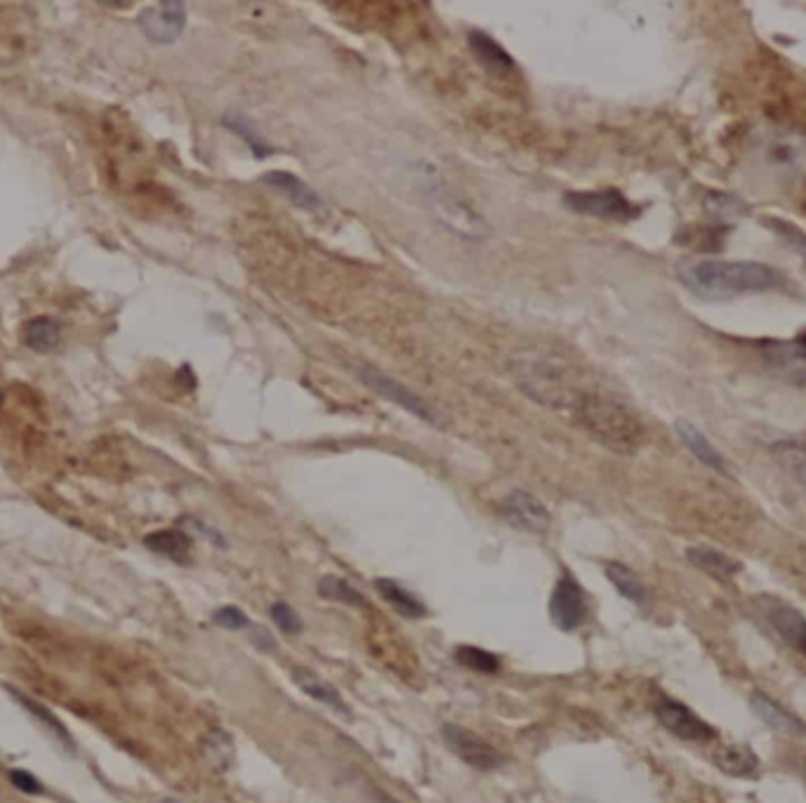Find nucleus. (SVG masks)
Returning <instances> with one entry per match:
<instances>
[{"label": "nucleus", "mask_w": 806, "mask_h": 803, "mask_svg": "<svg viewBox=\"0 0 806 803\" xmlns=\"http://www.w3.org/2000/svg\"><path fill=\"white\" fill-rule=\"evenodd\" d=\"M677 281L693 295L722 300L743 292L774 290L783 283L776 269L759 262L729 260H684L677 264Z\"/></svg>", "instance_id": "obj_1"}, {"label": "nucleus", "mask_w": 806, "mask_h": 803, "mask_svg": "<svg viewBox=\"0 0 806 803\" xmlns=\"http://www.w3.org/2000/svg\"><path fill=\"white\" fill-rule=\"evenodd\" d=\"M571 413L594 441L609 450L627 455L642 446L644 424L630 408L609 396L583 391Z\"/></svg>", "instance_id": "obj_2"}, {"label": "nucleus", "mask_w": 806, "mask_h": 803, "mask_svg": "<svg viewBox=\"0 0 806 803\" xmlns=\"http://www.w3.org/2000/svg\"><path fill=\"white\" fill-rule=\"evenodd\" d=\"M510 373L517 387L540 406L552 410H573L583 389L571 382V377L552 358L519 356L510 363Z\"/></svg>", "instance_id": "obj_3"}, {"label": "nucleus", "mask_w": 806, "mask_h": 803, "mask_svg": "<svg viewBox=\"0 0 806 803\" xmlns=\"http://www.w3.org/2000/svg\"><path fill=\"white\" fill-rule=\"evenodd\" d=\"M427 203L429 208H432L434 217L439 219L448 231L465 238V241H486V238L493 234V227L488 224V219L481 215V212L474 210L469 203L460 201L458 196H453L451 191L439 187L427 191Z\"/></svg>", "instance_id": "obj_4"}, {"label": "nucleus", "mask_w": 806, "mask_h": 803, "mask_svg": "<svg viewBox=\"0 0 806 803\" xmlns=\"http://www.w3.org/2000/svg\"><path fill=\"white\" fill-rule=\"evenodd\" d=\"M759 161L774 177L785 182L806 177V135L795 130H778L759 144Z\"/></svg>", "instance_id": "obj_5"}, {"label": "nucleus", "mask_w": 806, "mask_h": 803, "mask_svg": "<svg viewBox=\"0 0 806 803\" xmlns=\"http://www.w3.org/2000/svg\"><path fill=\"white\" fill-rule=\"evenodd\" d=\"M564 205L578 215L609 219V222H630L639 215L637 205H632L616 189L568 191L564 194Z\"/></svg>", "instance_id": "obj_6"}, {"label": "nucleus", "mask_w": 806, "mask_h": 803, "mask_svg": "<svg viewBox=\"0 0 806 803\" xmlns=\"http://www.w3.org/2000/svg\"><path fill=\"white\" fill-rule=\"evenodd\" d=\"M764 368L792 387H806V333L792 340L766 342L762 347Z\"/></svg>", "instance_id": "obj_7"}, {"label": "nucleus", "mask_w": 806, "mask_h": 803, "mask_svg": "<svg viewBox=\"0 0 806 803\" xmlns=\"http://www.w3.org/2000/svg\"><path fill=\"white\" fill-rule=\"evenodd\" d=\"M441 735H444L446 747L451 752L467 763V766L477 768V771H495V768L502 766V754L495 749L491 742H486L484 738H479L472 730L453 726V723H446L441 728Z\"/></svg>", "instance_id": "obj_8"}, {"label": "nucleus", "mask_w": 806, "mask_h": 803, "mask_svg": "<svg viewBox=\"0 0 806 803\" xmlns=\"http://www.w3.org/2000/svg\"><path fill=\"white\" fill-rule=\"evenodd\" d=\"M356 377H359L368 389H373L375 394L396 403V406L408 410V413L420 417V420H425L429 424H439V417H436L434 410L429 408L418 394H413L411 389L403 387L401 382H396L394 377L380 373V370L375 368H356Z\"/></svg>", "instance_id": "obj_9"}, {"label": "nucleus", "mask_w": 806, "mask_h": 803, "mask_svg": "<svg viewBox=\"0 0 806 803\" xmlns=\"http://www.w3.org/2000/svg\"><path fill=\"white\" fill-rule=\"evenodd\" d=\"M137 26H140L151 43H175L182 36L184 26H187V8H184V3H177V0L156 3L140 12Z\"/></svg>", "instance_id": "obj_10"}, {"label": "nucleus", "mask_w": 806, "mask_h": 803, "mask_svg": "<svg viewBox=\"0 0 806 803\" xmlns=\"http://www.w3.org/2000/svg\"><path fill=\"white\" fill-rule=\"evenodd\" d=\"M502 519L510 523L512 528L524 530L531 535H545L550 530L552 516L550 511L538 497L528 493V490H512L500 504Z\"/></svg>", "instance_id": "obj_11"}, {"label": "nucleus", "mask_w": 806, "mask_h": 803, "mask_svg": "<svg viewBox=\"0 0 806 803\" xmlns=\"http://www.w3.org/2000/svg\"><path fill=\"white\" fill-rule=\"evenodd\" d=\"M550 617L561 632H573L585 622L587 601L583 587L571 575H561L550 599Z\"/></svg>", "instance_id": "obj_12"}, {"label": "nucleus", "mask_w": 806, "mask_h": 803, "mask_svg": "<svg viewBox=\"0 0 806 803\" xmlns=\"http://www.w3.org/2000/svg\"><path fill=\"white\" fill-rule=\"evenodd\" d=\"M656 716L663 723V728L686 742H708L717 735L710 723H705L698 714H693L689 707L677 700H660L656 705Z\"/></svg>", "instance_id": "obj_13"}, {"label": "nucleus", "mask_w": 806, "mask_h": 803, "mask_svg": "<svg viewBox=\"0 0 806 803\" xmlns=\"http://www.w3.org/2000/svg\"><path fill=\"white\" fill-rule=\"evenodd\" d=\"M762 610L776 634L788 643L790 648L806 655V617L797 608L781 603L776 599H762Z\"/></svg>", "instance_id": "obj_14"}, {"label": "nucleus", "mask_w": 806, "mask_h": 803, "mask_svg": "<svg viewBox=\"0 0 806 803\" xmlns=\"http://www.w3.org/2000/svg\"><path fill=\"white\" fill-rule=\"evenodd\" d=\"M269 187L279 189L281 194H286L290 201H293L297 208L309 212V215H323L326 212V203L323 198L316 194V191L309 187L307 182H302L300 177L293 175V172L286 170H272L262 177Z\"/></svg>", "instance_id": "obj_15"}, {"label": "nucleus", "mask_w": 806, "mask_h": 803, "mask_svg": "<svg viewBox=\"0 0 806 803\" xmlns=\"http://www.w3.org/2000/svg\"><path fill=\"white\" fill-rule=\"evenodd\" d=\"M290 676H293L295 686L300 688L302 693H307L312 700L330 707L335 714L352 716V712H349V707H347V702L342 700V695L338 693V690L330 686L326 679H321L319 674L312 672L309 667H293V669H290Z\"/></svg>", "instance_id": "obj_16"}, {"label": "nucleus", "mask_w": 806, "mask_h": 803, "mask_svg": "<svg viewBox=\"0 0 806 803\" xmlns=\"http://www.w3.org/2000/svg\"><path fill=\"white\" fill-rule=\"evenodd\" d=\"M750 705L755 709V714L762 719L766 726L778 730V733H785V735H804L806 733V723L799 721L795 714L785 712V709L778 705L776 700H771L769 695L764 693H752L750 698Z\"/></svg>", "instance_id": "obj_17"}, {"label": "nucleus", "mask_w": 806, "mask_h": 803, "mask_svg": "<svg viewBox=\"0 0 806 803\" xmlns=\"http://www.w3.org/2000/svg\"><path fill=\"white\" fill-rule=\"evenodd\" d=\"M675 429H677L679 438H682L684 446L689 448V453L696 457V460L703 462L705 467L719 471V474L729 476V469H726L724 455L719 453L715 446H712L710 438L705 436L703 431H700L698 427H693V424H689V422H677Z\"/></svg>", "instance_id": "obj_18"}, {"label": "nucleus", "mask_w": 806, "mask_h": 803, "mask_svg": "<svg viewBox=\"0 0 806 803\" xmlns=\"http://www.w3.org/2000/svg\"><path fill=\"white\" fill-rule=\"evenodd\" d=\"M467 43H469V48H472L474 57H477L479 62L484 64L491 73H500V76H505V73L514 71V59L510 52L502 48L495 38L488 36V33L472 31L467 36Z\"/></svg>", "instance_id": "obj_19"}, {"label": "nucleus", "mask_w": 806, "mask_h": 803, "mask_svg": "<svg viewBox=\"0 0 806 803\" xmlns=\"http://www.w3.org/2000/svg\"><path fill=\"white\" fill-rule=\"evenodd\" d=\"M686 559H689L691 566L703 570L705 575L717 577V580H729L741 570V563L712 547H689L686 549Z\"/></svg>", "instance_id": "obj_20"}, {"label": "nucleus", "mask_w": 806, "mask_h": 803, "mask_svg": "<svg viewBox=\"0 0 806 803\" xmlns=\"http://www.w3.org/2000/svg\"><path fill=\"white\" fill-rule=\"evenodd\" d=\"M712 761H715L726 775H733V778H750V775H755L759 768L757 754L745 745H722L715 754H712Z\"/></svg>", "instance_id": "obj_21"}, {"label": "nucleus", "mask_w": 806, "mask_h": 803, "mask_svg": "<svg viewBox=\"0 0 806 803\" xmlns=\"http://www.w3.org/2000/svg\"><path fill=\"white\" fill-rule=\"evenodd\" d=\"M144 544H147L151 552L168 556L170 561L189 563L191 537L182 533V530H156V533L144 537Z\"/></svg>", "instance_id": "obj_22"}, {"label": "nucleus", "mask_w": 806, "mask_h": 803, "mask_svg": "<svg viewBox=\"0 0 806 803\" xmlns=\"http://www.w3.org/2000/svg\"><path fill=\"white\" fill-rule=\"evenodd\" d=\"M222 125L227 130L234 132V135H239V137L246 139V144L250 146V151H253L255 158H260V161H262V158H267V156L274 154L272 144H269L267 139L260 135L257 125L250 121V118L243 114V111H234V109L227 111V114L222 116Z\"/></svg>", "instance_id": "obj_23"}, {"label": "nucleus", "mask_w": 806, "mask_h": 803, "mask_svg": "<svg viewBox=\"0 0 806 803\" xmlns=\"http://www.w3.org/2000/svg\"><path fill=\"white\" fill-rule=\"evenodd\" d=\"M375 589H378V594L385 599L389 606H392L396 613L403 615V617H411V620H418L427 613L425 610V603L415 599V596L408 592V589H403L401 584H396L394 580H375Z\"/></svg>", "instance_id": "obj_24"}, {"label": "nucleus", "mask_w": 806, "mask_h": 803, "mask_svg": "<svg viewBox=\"0 0 806 803\" xmlns=\"http://www.w3.org/2000/svg\"><path fill=\"white\" fill-rule=\"evenodd\" d=\"M319 596L321 599H330V601H338V603H345V606H352V608H368V601L366 596H363L359 589H354V584H349L347 580H342V577H335V575H326L319 580Z\"/></svg>", "instance_id": "obj_25"}, {"label": "nucleus", "mask_w": 806, "mask_h": 803, "mask_svg": "<svg viewBox=\"0 0 806 803\" xmlns=\"http://www.w3.org/2000/svg\"><path fill=\"white\" fill-rule=\"evenodd\" d=\"M24 342L29 349L48 354L59 344V325L52 318H33L24 325Z\"/></svg>", "instance_id": "obj_26"}, {"label": "nucleus", "mask_w": 806, "mask_h": 803, "mask_svg": "<svg viewBox=\"0 0 806 803\" xmlns=\"http://www.w3.org/2000/svg\"><path fill=\"white\" fill-rule=\"evenodd\" d=\"M606 577L613 582V587L618 589L625 599H630L634 603H644L646 601V587L644 582L639 580L637 573L632 568H627L625 563L613 561L606 566Z\"/></svg>", "instance_id": "obj_27"}, {"label": "nucleus", "mask_w": 806, "mask_h": 803, "mask_svg": "<svg viewBox=\"0 0 806 803\" xmlns=\"http://www.w3.org/2000/svg\"><path fill=\"white\" fill-rule=\"evenodd\" d=\"M705 212L717 222H726V219H738L748 215L750 208L738 196L726 194V191H710L705 196Z\"/></svg>", "instance_id": "obj_28"}, {"label": "nucleus", "mask_w": 806, "mask_h": 803, "mask_svg": "<svg viewBox=\"0 0 806 803\" xmlns=\"http://www.w3.org/2000/svg\"><path fill=\"white\" fill-rule=\"evenodd\" d=\"M774 453L778 455V460L797 476V479H802L806 483V436L776 443Z\"/></svg>", "instance_id": "obj_29"}, {"label": "nucleus", "mask_w": 806, "mask_h": 803, "mask_svg": "<svg viewBox=\"0 0 806 803\" xmlns=\"http://www.w3.org/2000/svg\"><path fill=\"white\" fill-rule=\"evenodd\" d=\"M455 662L462 667L472 669V672L481 674H495L500 669V660L488 650H481L477 646H460L455 650Z\"/></svg>", "instance_id": "obj_30"}, {"label": "nucleus", "mask_w": 806, "mask_h": 803, "mask_svg": "<svg viewBox=\"0 0 806 803\" xmlns=\"http://www.w3.org/2000/svg\"><path fill=\"white\" fill-rule=\"evenodd\" d=\"M203 749H206L210 763H213L215 768H220V771H227L231 761H234V742H231L229 735L220 728L208 735L206 742H203Z\"/></svg>", "instance_id": "obj_31"}, {"label": "nucleus", "mask_w": 806, "mask_h": 803, "mask_svg": "<svg viewBox=\"0 0 806 803\" xmlns=\"http://www.w3.org/2000/svg\"><path fill=\"white\" fill-rule=\"evenodd\" d=\"M764 224L769 229H774L778 236L783 238L785 243L790 245V248H795L799 255H802V262H804V267H806V234L802 229H797L795 224H790V222H785V219H781V217H766L764 219Z\"/></svg>", "instance_id": "obj_32"}, {"label": "nucleus", "mask_w": 806, "mask_h": 803, "mask_svg": "<svg viewBox=\"0 0 806 803\" xmlns=\"http://www.w3.org/2000/svg\"><path fill=\"white\" fill-rule=\"evenodd\" d=\"M12 695H15V698H17L19 702H22V705H24L26 709H29V712H31L33 716H38V719H41V721L45 723V726H48L50 730H55V735H57L59 740L64 742L66 747H71V738H69V733H66V728L62 726V723L57 721V716H55V714H50L48 709H45L43 705H38L36 700L26 698L24 693H17V690H12Z\"/></svg>", "instance_id": "obj_33"}, {"label": "nucleus", "mask_w": 806, "mask_h": 803, "mask_svg": "<svg viewBox=\"0 0 806 803\" xmlns=\"http://www.w3.org/2000/svg\"><path fill=\"white\" fill-rule=\"evenodd\" d=\"M269 613H272V620L276 622V627L286 634H300L302 627H305L302 625V617L297 615L295 608L286 601H276Z\"/></svg>", "instance_id": "obj_34"}, {"label": "nucleus", "mask_w": 806, "mask_h": 803, "mask_svg": "<svg viewBox=\"0 0 806 803\" xmlns=\"http://www.w3.org/2000/svg\"><path fill=\"white\" fill-rule=\"evenodd\" d=\"M213 622H215V625L224 627V629H243V627H248L246 613H243V610L236 608V606H222L213 615Z\"/></svg>", "instance_id": "obj_35"}, {"label": "nucleus", "mask_w": 806, "mask_h": 803, "mask_svg": "<svg viewBox=\"0 0 806 803\" xmlns=\"http://www.w3.org/2000/svg\"><path fill=\"white\" fill-rule=\"evenodd\" d=\"M250 641H253V646L260 648L262 653H276V639L267 627L262 625L250 627Z\"/></svg>", "instance_id": "obj_36"}, {"label": "nucleus", "mask_w": 806, "mask_h": 803, "mask_svg": "<svg viewBox=\"0 0 806 803\" xmlns=\"http://www.w3.org/2000/svg\"><path fill=\"white\" fill-rule=\"evenodd\" d=\"M10 780H12V785H15L17 789H22L24 794H43V785L36 778H33L31 773L12 771Z\"/></svg>", "instance_id": "obj_37"}, {"label": "nucleus", "mask_w": 806, "mask_h": 803, "mask_svg": "<svg viewBox=\"0 0 806 803\" xmlns=\"http://www.w3.org/2000/svg\"><path fill=\"white\" fill-rule=\"evenodd\" d=\"M3 403H5V394H3V389H0V408H3Z\"/></svg>", "instance_id": "obj_38"}, {"label": "nucleus", "mask_w": 806, "mask_h": 803, "mask_svg": "<svg viewBox=\"0 0 806 803\" xmlns=\"http://www.w3.org/2000/svg\"><path fill=\"white\" fill-rule=\"evenodd\" d=\"M163 803H180V801H173V799H170V801H163Z\"/></svg>", "instance_id": "obj_39"}]
</instances>
